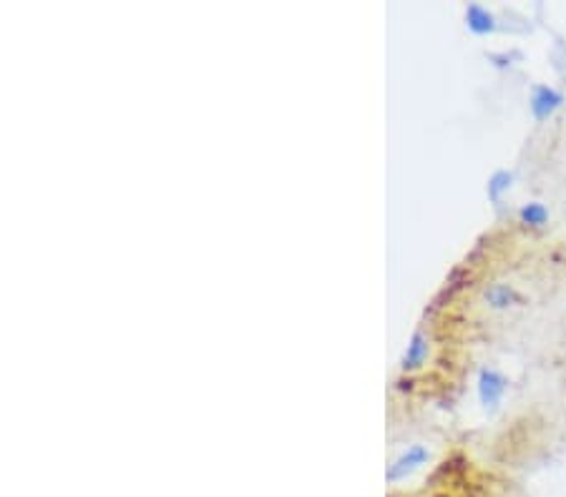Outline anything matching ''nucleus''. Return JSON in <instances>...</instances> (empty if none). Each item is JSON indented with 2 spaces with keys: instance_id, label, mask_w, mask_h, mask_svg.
I'll return each instance as SVG.
<instances>
[{
  "instance_id": "6e6552de",
  "label": "nucleus",
  "mask_w": 566,
  "mask_h": 497,
  "mask_svg": "<svg viewBox=\"0 0 566 497\" xmlns=\"http://www.w3.org/2000/svg\"><path fill=\"white\" fill-rule=\"evenodd\" d=\"M511 186H513V173L508 169H498L491 173V179L486 184V194H489V199H491L494 206H498L504 201V196L511 191Z\"/></svg>"
},
{
  "instance_id": "7ed1b4c3",
  "label": "nucleus",
  "mask_w": 566,
  "mask_h": 497,
  "mask_svg": "<svg viewBox=\"0 0 566 497\" xmlns=\"http://www.w3.org/2000/svg\"><path fill=\"white\" fill-rule=\"evenodd\" d=\"M428 447H423V445H413V447H408L403 455L398 457L395 462H392L391 468H388V483H400V480H406L410 477L413 472L418 468H423L425 462H428Z\"/></svg>"
},
{
  "instance_id": "f257e3e1",
  "label": "nucleus",
  "mask_w": 566,
  "mask_h": 497,
  "mask_svg": "<svg viewBox=\"0 0 566 497\" xmlns=\"http://www.w3.org/2000/svg\"><path fill=\"white\" fill-rule=\"evenodd\" d=\"M476 392H479L481 407L486 413H496L508 392V377L496 367H483L476 380Z\"/></svg>"
},
{
  "instance_id": "f03ea898",
  "label": "nucleus",
  "mask_w": 566,
  "mask_h": 497,
  "mask_svg": "<svg viewBox=\"0 0 566 497\" xmlns=\"http://www.w3.org/2000/svg\"><path fill=\"white\" fill-rule=\"evenodd\" d=\"M564 106V93L556 91L554 85L549 84H537L531 88V96H529V111H531V118L537 124H544L549 121L559 108Z\"/></svg>"
},
{
  "instance_id": "0eeeda50",
  "label": "nucleus",
  "mask_w": 566,
  "mask_h": 497,
  "mask_svg": "<svg viewBox=\"0 0 566 497\" xmlns=\"http://www.w3.org/2000/svg\"><path fill=\"white\" fill-rule=\"evenodd\" d=\"M549 209L541 201H529L519 209V224L526 228H544L549 224Z\"/></svg>"
},
{
  "instance_id": "423d86ee",
  "label": "nucleus",
  "mask_w": 566,
  "mask_h": 497,
  "mask_svg": "<svg viewBox=\"0 0 566 497\" xmlns=\"http://www.w3.org/2000/svg\"><path fill=\"white\" fill-rule=\"evenodd\" d=\"M483 299H486V304H489L491 309H496V312H506L508 307H513V304L522 301V294H519L511 285H491L486 286Z\"/></svg>"
},
{
  "instance_id": "20e7f679",
  "label": "nucleus",
  "mask_w": 566,
  "mask_h": 497,
  "mask_svg": "<svg viewBox=\"0 0 566 497\" xmlns=\"http://www.w3.org/2000/svg\"><path fill=\"white\" fill-rule=\"evenodd\" d=\"M428 355H431V340L425 332H416L410 341H408L406 352L400 357V372L403 374H416L428 365Z\"/></svg>"
},
{
  "instance_id": "39448f33",
  "label": "nucleus",
  "mask_w": 566,
  "mask_h": 497,
  "mask_svg": "<svg viewBox=\"0 0 566 497\" xmlns=\"http://www.w3.org/2000/svg\"><path fill=\"white\" fill-rule=\"evenodd\" d=\"M465 28L471 30L473 36H491V33L498 30V18L486 5L471 3L465 8Z\"/></svg>"
}]
</instances>
